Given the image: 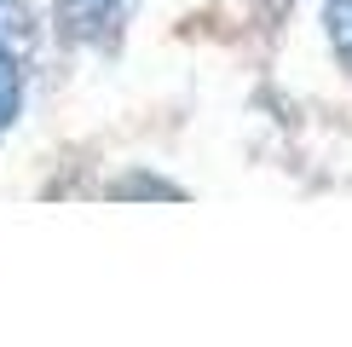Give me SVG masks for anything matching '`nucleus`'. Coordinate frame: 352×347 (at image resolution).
I'll return each instance as SVG.
<instances>
[{"mask_svg": "<svg viewBox=\"0 0 352 347\" xmlns=\"http://www.w3.org/2000/svg\"><path fill=\"white\" fill-rule=\"evenodd\" d=\"M324 18H329V47L352 70V0H324Z\"/></svg>", "mask_w": 352, "mask_h": 347, "instance_id": "nucleus-3", "label": "nucleus"}, {"mask_svg": "<svg viewBox=\"0 0 352 347\" xmlns=\"http://www.w3.org/2000/svg\"><path fill=\"white\" fill-rule=\"evenodd\" d=\"M127 12H133V0H58V29L87 47H110L122 35Z\"/></svg>", "mask_w": 352, "mask_h": 347, "instance_id": "nucleus-1", "label": "nucleus"}, {"mask_svg": "<svg viewBox=\"0 0 352 347\" xmlns=\"http://www.w3.org/2000/svg\"><path fill=\"white\" fill-rule=\"evenodd\" d=\"M0 41H6V47H23V41H29V12H23V0H0Z\"/></svg>", "mask_w": 352, "mask_h": 347, "instance_id": "nucleus-4", "label": "nucleus"}, {"mask_svg": "<svg viewBox=\"0 0 352 347\" xmlns=\"http://www.w3.org/2000/svg\"><path fill=\"white\" fill-rule=\"evenodd\" d=\"M18 105H23V70H18V52L0 41V127L18 116Z\"/></svg>", "mask_w": 352, "mask_h": 347, "instance_id": "nucleus-2", "label": "nucleus"}]
</instances>
